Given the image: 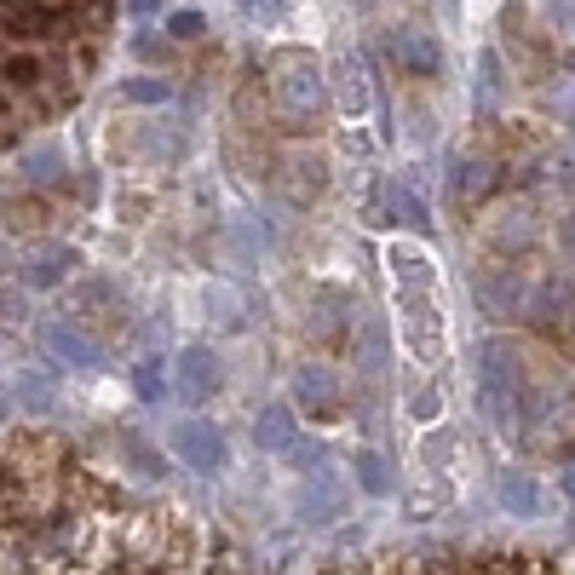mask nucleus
I'll use <instances>...</instances> for the list:
<instances>
[{"mask_svg": "<svg viewBox=\"0 0 575 575\" xmlns=\"http://www.w3.org/2000/svg\"><path fill=\"white\" fill-rule=\"evenodd\" d=\"M495 495H501V506L512 518H541V489H535L529 472H512V466H506L501 478H495Z\"/></svg>", "mask_w": 575, "mask_h": 575, "instance_id": "6e6552de", "label": "nucleus"}, {"mask_svg": "<svg viewBox=\"0 0 575 575\" xmlns=\"http://www.w3.org/2000/svg\"><path fill=\"white\" fill-rule=\"evenodd\" d=\"M483 190H489V167H483V161H460L455 167V196L466 202V196H483Z\"/></svg>", "mask_w": 575, "mask_h": 575, "instance_id": "dca6fc26", "label": "nucleus"}, {"mask_svg": "<svg viewBox=\"0 0 575 575\" xmlns=\"http://www.w3.org/2000/svg\"><path fill=\"white\" fill-rule=\"evenodd\" d=\"M253 437H259V449H271V455H282L288 443L299 437L294 414H288V403H271V409H259V420H253Z\"/></svg>", "mask_w": 575, "mask_h": 575, "instance_id": "9d476101", "label": "nucleus"}, {"mask_svg": "<svg viewBox=\"0 0 575 575\" xmlns=\"http://www.w3.org/2000/svg\"><path fill=\"white\" fill-rule=\"evenodd\" d=\"M478 299L489 305V311H518L524 305V276H518V265H501V271H483L478 276Z\"/></svg>", "mask_w": 575, "mask_h": 575, "instance_id": "0eeeda50", "label": "nucleus"}, {"mask_svg": "<svg viewBox=\"0 0 575 575\" xmlns=\"http://www.w3.org/2000/svg\"><path fill=\"white\" fill-rule=\"evenodd\" d=\"M167 449L179 455V466H190L196 478H219L225 472V437H219V426H207V420H179L173 432H167Z\"/></svg>", "mask_w": 575, "mask_h": 575, "instance_id": "7ed1b4c3", "label": "nucleus"}, {"mask_svg": "<svg viewBox=\"0 0 575 575\" xmlns=\"http://www.w3.org/2000/svg\"><path fill=\"white\" fill-rule=\"evenodd\" d=\"M236 6H242V18H253V23H276L288 12V0H236Z\"/></svg>", "mask_w": 575, "mask_h": 575, "instance_id": "6ab92c4d", "label": "nucleus"}, {"mask_svg": "<svg viewBox=\"0 0 575 575\" xmlns=\"http://www.w3.org/2000/svg\"><path fill=\"white\" fill-rule=\"evenodd\" d=\"M12 403L46 409V403H52V380H46V374H12Z\"/></svg>", "mask_w": 575, "mask_h": 575, "instance_id": "ddd939ff", "label": "nucleus"}, {"mask_svg": "<svg viewBox=\"0 0 575 575\" xmlns=\"http://www.w3.org/2000/svg\"><path fill=\"white\" fill-rule=\"evenodd\" d=\"M299 518H305V524H334V518H345V483H340V472H328V466H317V472H311V489L299 495Z\"/></svg>", "mask_w": 575, "mask_h": 575, "instance_id": "39448f33", "label": "nucleus"}, {"mask_svg": "<svg viewBox=\"0 0 575 575\" xmlns=\"http://www.w3.org/2000/svg\"><path fill=\"white\" fill-rule=\"evenodd\" d=\"M294 403L305 414H334L340 409V374L328 363H299L294 368Z\"/></svg>", "mask_w": 575, "mask_h": 575, "instance_id": "20e7f679", "label": "nucleus"}, {"mask_svg": "<svg viewBox=\"0 0 575 575\" xmlns=\"http://www.w3.org/2000/svg\"><path fill=\"white\" fill-rule=\"evenodd\" d=\"M167 29H173L179 41H196V35H202V12H173V18H167Z\"/></svg>", "mask_w": 575, "mask_h": 575, "instance_id": "412c9836", "label": "nucleus"}, {"mask_svg": "<svg viewBox=\"0 0 575 575\" xmlns=\"http://www.w3.org/2000/svg\"><path fill=\"white\" fill-rule=\"evenodd\" d=\"M478 391H483V409L506 420V409L518 403V357L506 340H483L478 345Z\"/></svg>", "mask_w": 575, "mask_h": 575, "instance_id": "f03ea898", "label": "nucleus"}, {"mask_svg": "<svg viewBox=\"0 0 575 575\" xmlns=\"http://www.w3.org/2000/svg\"><path fill=\"white\" fill-rule=\"evenodd\" d=\"M0 271H6V248H0Z\"/></svg>", "mask_w": 575, "mask_h": 575, "instance_id": "4be33fe9", "label": "nucleus"}, {"mask_svg": "<svg viewBox=\"0 0 575 575\" xmlns=\"http://www.w3.org/2000/svg\"><path fill=\"white\" fill-rule=\"evenodd\" d=\"M271 98H276V110H282V121L299 127V133L322 115V104H328V81H322V64L305 52V46L282 52V58L271 64Z\"/></svg>", "mask_w": 575, "mask_h": 575, "instance_id": "f257e3e1", "label": "nucleus"}, {"mask_svg": "<svg viewBox=\"0 0 575 575\" xmlns=\"http://www.w3.org/2000/svg\"><path fill=\"white\" fill-rule=\"evenodd\" d=\"M46 351H52V357H64L69 368H92V363H98V345H92L81 328H69V322H46Z\"/></svg>", "mask_w": 575, "mask_h": 575, "instance_id": "1a4fd4ad", "label": "nucleus"}, {"mask_svg": "<svg viewBox=\"0 0 575 575\" xmlns=\"http://www.w3.org/2000/svg\"><path fill=\"white\" fill-rule=\"evenodd\" d=\"M282 460H288V466H299V472H317L322 460H328V449H322V443H288V449H282Z\"/></svg>", "mask_w": 575, "mask_h": 575, "instance_id": "a211bd4d", "label": "nucleus"}, {"mask_svg": "<svg viewBox=\"0 0 575 575\" xmlns=\"http://www.w3.org/2000/svg\"><path fill=\"white\" fill-rule=\"evenodd\" d=\"M127 98H138V104H167V81L138 75V81H127Z\"/></svg>", "mask_w": 575, "mask_h": 575, "instance_id": "aec40b11", "label": "nucleus"}, {"mask_svg": "<svg viewBox=\"0 0 575 575\" xmlns=\"http://www.w3.org/2000/svg\"><path fill=\"white\" fill-rule=\"evenodd\" d=\"M397 46H403V58H409V69H437V41L432 35H420V29H409V35H397Z\"/></svg>", "mask_w": 575, "mask_h": 575, "instance_id": "4468645a", "label": "nucleus"}, {"mask_svg": "<svg viewBox=\"0 0 575 575\" xmlns=\"http://www.w3.org/2000/svg\"><path fill=\"white\" fill-rule=\"evenodd\" d=\"M478 110H495V104H501V58H495V52H483L478 58Z\"/></svg>", "mask_w": 575, "mask_h": 575, "instance_id": "2eb2a0df", "label": "nucleus"}, {"mask_svg": "<svg viewBox=\"0 0 575 575\" xmlns=\"http://www.w3.org/2000/svg\"><path fill=\"white\" fill-rule=\"evenodd\" d=\"M69 259H75V253L69 248H46V253H35V259H29V265H23V282H29V288H52V282H58V276L69 271Z\"/></svg>", "mask_w": 575, "mask_h": 575, "instance_id": "f8f14e48", "label": "nucleus"}, {"mask_svg": "<svg viewBox=\"0 0 575 575\" xmlns=\"http://www.w3.org/2000/svg\"><path fill=\"white\" fill-rule=\"evenodd\" d=\"M357 483H363L368 495H386V489H391V466L380 455H363V460H357Z\"/></svg>", "mask_w": 575, "mask_h": 575, "instance_id": "f3484780", "label": "nucleus"}, {"mask_svg": "<svg viewBox=\"0 0 575 575\" xmlns=\"http://www.w3.org/2000/svg\"><path fill=\"white\" fill-rule=\"evenodd\" d=\"M219 357L207 351V345H190V351H179V386H184V397H196V403H207L213 391H219Z\"/></svg>", "mask_w": 575, "mask_h": 575, "instance_id": "423d86ee", "label": "nucleus"}, {"mask_svg": "<svg viewBox=\"0 0 575 575\" xmlns=\"http://www.w3.org/2000/svg\"><path fill=\"white\" fill-rule=\"evenodd\" d=\"M334 75H340V110L345 115H363L368 110V87H363V58L357 52H340V64H334Z\"/></svg>", "mask_w": 575, "mask_h": 575, "instance_id": "9b49d317", "label": "nucleus"}]
</instances>
